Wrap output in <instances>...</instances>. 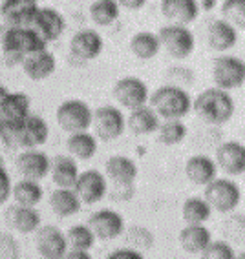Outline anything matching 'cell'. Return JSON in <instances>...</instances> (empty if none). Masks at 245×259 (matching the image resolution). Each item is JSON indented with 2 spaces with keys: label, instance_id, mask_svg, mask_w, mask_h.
Returning a JSON list of instances; mask_svg holds the SVG:
<instances>
[{
  "label": "cell",
  "instance_id": "obj_4",
  "mask_svg": "<svg viewBox=\"0 0 245 259\" xmlns=\"http://www.w3.org/2000/svg\"><path fill=\"white\" fill-rule=\"evenodd\" d=\"M150 108L157 113V117L163 120L170 119H183L192 110V97L185 88L178 84H167L157 88L148 97Z\"/></svg>",
  "mask_w": 245,
  "mask_h": 259
},
{
  "label": "cell",
  "instance_id": "obj_7",
  "mask_svg": "<svg viewBox=\"0 0 245 259\" xmlns=\"http://www.w3.org/2000/svg\"><path fill=\"white\" fill-rule=\"evenodd\" d=\"M213 80L216 88L225 92L241 88L245 80V62L234 55L216 57L213 62Z\"/></svg>",
  "mask_w": 245,
  "mask_h": 259
},
{
  "label": "cell",
  "instance_id": "obj_47",
  "mask_svg": "<svg viewBox=\"0 0 245 259\" xmlns=\"http://www.w3.org/2000/svg\"><path fill=\"white\" fill-rule=\"evenodd\" d=\"M4 124H6V120L2 119V115H0V134H2V130H4Z\"/></svg>",
  "mask_w": 245,
  "mask_h": 259
},
{
  "label": "cell",
  "instance_id": "obj_17",
  "mask_svg": "<svg viewBox=\"0 0 245 259\" xmlns=\"http://www.w3.org/2000/svg\"><path fill=\"white\" fill-rule=\"evenodd\" d=\"M17 170L22 179L42 181L50 176V157L41 148L24 150L17 157Z\"/></svg>",
  "mask_w": 245,
  "mask_h": 259
},
{
  "label": "cell",
  "instance_id": "obj_23",
  "mask_svg": "<svg viewBox=\"0 0 245 259\" xmlns=\"http://www.w3.org/2000/svg\"><path fill=\"white\" fill-rule=\"evenodd\" d=\"M216 174H218L216 162H214V159L208 157V155L198 153V155H192V157L187 159L185 176L192 185H198V186L208 185L213 179H216Z\"/></svg>",
  "mask_w": 245,
  "mask_h": 259
},
{
  "label": "cell",
  "instance_id": "obj_38",
  "mask_svg": "<svg viewBox=\"0 0 245 259\" xmlns=\"http://www.w3.org/2000/svg\"><path fill=\"white\" fill-rule=\"evenodd\" d=\"M236 250L232 248L231 243L227 241H211L203 250H201V259H234Z\"/></svg>",
  "mask_w": 245,
  "mask_h": 259
},
{
  "label": "cell",
  "instance_id": "obj_30",
  "mask_svg": "<svg viewBox=\"0 0 245 259\" xmlns=\"http://www.w3.org/2000/svg\"><path fill=\"white\" fill-rule=\"evenodd\" d=\"M66 148L74 159L88 161L97 153V137L90 132H75V134H69Z\"/></svg>",
  "mask_w": 245,
  "mask_h": 259
},
{
  "label": "cell",
  "instance_id": "obj_5",
  "mask_svg": "<svg viewBox=\"0 0 245 259\" xmlns=\"http://www.w3.org/2000/svg\"><path fill=\"white\" fill-rule=\"evenodd\" d=\"M156 35L157 40H159V46L174 59H187L196 50V37L189 26L167 24Z\"/></svg>",
  "mask_w": 245,
  "mask_h": 259
},
{
  "label": "cell",
  "instance_id": "obj_1",
  "mask_svg": "<svg viewBox=\"0 0 245 259\" xmlns=\"http://www.w3.org/2000/svg\"><path fill=\"white\" fill-rule=\"evenodd\" d=\"M50 137V126L41 115H26L17 122H6L0 139L8 148H41Z\"/></svg>",
  "mask_w": 245,
  "mask_h": 259
},
{
  "label": "cell",
  "instance_id": "obj_22",
  "mask_svg": "<svg viewBox=\"0 0 245 259\" xmlns=\"http://www.w3.org/2000/svg\"><path fill=\"white\" fill-rule=\"evenodd\" d=\"M205 37H207L208 48L222 53V51L232 50L238 44V29L229 22H225L223 19H218L208 24Z\"/></svg>",
  "mask_w": 245,
  "mask_h": 259
},
{
  "label": "cell",
  "instance_id": "obj_32",
  "mask_svg": "<svg viewBox=\"0 0 245 259\" xmlns=\"http://www.w3.org/2000/svg\"><path fill=\"white\" fill-rule=\"evenodd\" d=\"M161 46L157 40V35L152 31H137L130 38V51L139 60H152L159 53Z\"/></svg>",
  "mask_w": 245,
  "mask_h": 259
},
{
  "label": "cell",
  "instance_id": "obj_31",
  "mask_svg": "<svg viewBox=\"0 0 245 259\" xmlns=\"http://www.w3.org/2000/svg\"><path fill=\"white\" fill-rule=\"evenodd\" d=\"M11 195H13L15 203L20 206H37L44 197V192L37 181L20 179L19 183L11 186Z\"/></svg>",
  "mask_w": 245,
  "mask_h": 259
},
{
  "label": "cell",
  "instance_id": "obj_33",
  "mask_svg": "<svg viewBox=\"0 0 245 259\" xmlns=\"http://www.w3.org/2000/svg\"><path fill=\"white\" fill-rule=\"evenodd\" d=\"M181 215H183V221L187 225H205L213 218V208L208 206V203L203 197L192 195V197L185 199V203L181 206Z\"/></svg>",
  "mask_w": 245,
  "mask_h": 259
},
{
  "label": "cell",
  "instance_id": "obj_28",
  "mask_svg": "<svg viewBox=\"0 0 245 259\" xmlns=\"http://www.w3.org/2000/svg\"><path fill=\"white\" fill-rule=\"evenodd\" d=\"M8 223L13 230L20 234H31L41 227V213L35 210V206H11L8 210Z\"/></svg>",
  "mask_w": 245,
  "mask_h": 259
},
{
  "label": "cell",
  "instance_id": "obj_14",
  "mask_svg": "<svg viewBox=\"0 0 245 259\" xmlns=\"http://www.w3.org/2000/svg\"><path fill=\"white\" fill-rule=\"evenodd\" d=\"M88 227L93 232L95 239L112 241L125 232V219L117 210L101 208L90 215Z\"/></svg>",
  "mask_w": 245,
  "mask_h": 259
},
{
  "label": "cell",
  "instance_id": "obj_40",
  "mask_svg": "<svg viewBox=\"0 0 245 259\" xmlns=\"http://www.w3.org/2000/svg\"><path fill=\"white\" fill-rule=\"evenodd\" d=\"M19 243L10 234H0V259H19Z\"/></svg>",
  "mask_w": 245,
  "mask_h": 259
},
{
  "label": "cell",
  "instance_id": "obj_35",
  "mask_svg": "<svg viewBox=\"0 0 245 259\" xmlns=\"http://www.w3.org/2000/svg\"><path fill=\"white\" fill-rule=\"evenodd\" d=\"M157 141L165 146H176V144L183 143L187 137V126L183 120L180 119H170L165 122H159L157 128Z\"/></svg>",
  "mask_w": 245,
  "mask_h": 259
},
{
  "label": "cell",
  "instance_id": "obj_25",
  "mask_svg": "<svg viewBox=\"0 0 245 259\" xmlns=\"http://www.w3.org/2000/svg\"><path fill=\"white\" fill-rule=\"evenodd\" d=\"M31 108V99L24 92H8L2 101H0V115L6 122H17L29 115Z\"/></svg>",
  "mask_w": 245,
  "mask_h": 259
},
{
  "label": "cell",
  "instance_id": "obj_41",
  "mask_svg": "<svg viewBox=\"0 0 245 259\" xmlns=\"http://www.w3.org/2000/svg\"><path fill=\"white\" fill-rule=\"evenodd\" d=\"M11 186L13 183H11L10 174L4 164H0V204H4L11 197Z\"/></svg>",
  "mask_w": 245,
  "mask_h": 259
},
{
  "label": "cell",
  "instance_id": "obj_13",
  "mask_svg": "<svg viewBox=\"0 0 245 259\" xmlns=\"http://www.w3.org/2000/svg\"><path fill=\"white\" fill-rule=\"evenodd\" d=\"M39 8V0H2L0 17L6 28H29Z\"/></svg>",
  "mask_w": 245,
  "mask_h": 259
},
{
  "label": "cell",
  "instance_id": "obj_36",
  "mask_svg": "<svg viewBox=\"0 0 245 259\" xmlns=\"http://www.w3.org/2000/svg\"><path fill=\"white\" fill-rule=\"evenodd\" d=\"M64 236L68 241V248L75 250H92L95 241H97L88 225H74L68 228Z\"/></svg>",
  "mask_w": 245,
  "mask_h": 259
},
{
  "label": "cell",
  "instance_id": "obj_3",
  "mask_svg": "<svg viewBox=\"0 0 245 259\" xmlns=\"http://www.w3.org/2000/svg\"><path fill=\"white\" fill-rule=\"evenodd\" d=\"M0 48L10 66L22 64V60L35 51L46 50L48 44L31 28H6L0 38Z\"/></svg>",
  "mask_w": 245,
  "mask_h": 259
},
{
  "label": "cell",
  "instance_id": "obj_48",
  "mask_svg": "<svg viewBox=\"0 0 245 259\" xmlns=\"http://www.w3.org/2000/svg\"><path fill=\"white\" fill-rule=\"evenodd\" d=\"M234 259H245V254L243 252H238V254H236V257Z\"/></svg>",
  "mask_w": 245,
  "mask_h": 259
},
{
  "label": "cell",
  "instance_id": "obj_9",
  "mask_svg": "<svg viewBox=\"0 0 245 259\" xmlns=\"http://www.w3.org/2000/svg\"><path fill=\"white\" fill-rule=\"evenodd\" d=\"M92 126L95 132V137L101 141H116L123 135L126 128L125 113L114 104H104L93 110Z\"/></svg>",
  "mask_w": 245,
  "mask_h": 259
},
{
  "label": "cell",
  "instance_id": "obj_43",
  "mask_svg": "<svg viewBox=\"0 0 245 259\" xmlns=\"http://www.w3.org/2000/svg\"><path fill=\"white\" fill-rule=\"evenodd\" d=\"M119 8H125V10H141L145 4H147L148 0H116Z\"/></svg>",
  "mask_w": 245,
  "mask_h": 259
},
{
  "label": "cell",
  "instance_id": "obj_19",
  "mask_svg": "<svg viewBox=\"0 0 245 259\" xmlns=\"http://www.w3.org/2000/svg\"><path fill=\"white\" fill-rule=\"evenodd\" d=\"M139 168L134 159L126 157V155H112L107 161L104 166V176L119 188H130L134 186L137 179Z\"/></svg>",
  "mask_w": 245,
  "mask_h": 259
},
{
  "label": "cell",
  "instance_id": "obj_27",
  "mask_svg": "<svg viewBox=\"0 0 245 259\" xmlns=\"http://www.w3.org/2000/svg\"><path fill=\"white\" fill-rule=\"evenodd\" d=\"M159 122H161V119L157 117V113L148 104L130 110V115L126 117V126L135 135L156 134L157 128H159Z\"/></svg>",
  "mask_w": 245,
  "mask_h": 259
},
{
  "label": "cell",
  "instance_id": "obj_11",
  "mask_svg": "<svg viewBox=\"0 0 245 259\" xmlns=\"http://www.w3.org/2000/svg\"><path fill=\"white\" fill-rule=\"evenodd\" d=\"M112 93H114V99L126 110H135L139 106H145L148 102V97H150L147 82L139 77H134V75H128V77L117 80L114 84Z\"/></svg>",
  "mask_w": 245,
  "mask_h": 259
},
{
  "label": "cell",
  "instance_id": "obj_26",
  "mask_svg": "<svg viewBox=\"0 0 245 259\" xmlns=\"http://www.w3.org/2000/svg\"><path fill=\"white\" fill-rule=\"evenodd\" d=\"M178 241L187 254H201V250L213 241V234L205 225H185L181 228Z\"/></svg>",
  "mask_w": 245,
  "mask_h": 259
},
{
  "label": "cell",
  "instance_id": "obj_2",
  "mask_svg": "<svg viewBox=\"0 0 245 259\" xmlns=\"http://www.w3.org/2000/svg\"><path fill=\"white\" fill-rule=\"evenodd\" d=\"M192 110L207 124L222 126L232 119L236 104L231 92L213 86V88L203 90L196 99H192Z\"/></svg>",
  "mask_w": 245,
  "mask_h": 259
},
{
  "label": "cell",
  "instance_id": "obj_20",
  "mask_svg": "<svg viewBox=\"0 0 245 259\" xmlns=\"http://www.w3.org/2000/svg\"><path fill=\"white\" fill-rule=\"evenodd\" d=\"M20 66H22V70L28 79L44 80V79H50L51 75L55 73L57 60H55V55L46 48V50L35 51L31 55H28L22 60Z\"/></svg>",
  "mask_w": 245,
  "mask_h": 259
},
{
  "label": "cell",
  "instance_id": "obj_12",
  "mask_svg": "<svg viewBox=\"0 0 245 259\" xmlns=\"http://www.w3.org/2000/svg\"><path fill=\"white\" fill-rule=\"evenodd\" d=\"M29 28L48 44L62 37V33L66 31V19L59 10L44 6V8H39Z\"/></svg>",
  "mask_w": 245,
  "mask_h": 259
},
{
  "label": "cell",
  "instance_id": "obj_39",
  "mask_svg": "<svg viewBox=\"0 0 245 259\" xmlns=\"http://www.w3.org/2000/svg\"><path fill=\"white\" fill-rule=\"evenodd\" d=\"M128 239L132 241V245L134 246H137V248H147V250L150 248L154 243V237H152V234H150V230H147V228H143V227L130 228Z\"/></svg>",
  "mask_w": 245,
  "mask_h": 259
},
{
  "label": "cell",
  "instance_id": "obj_8",
  "mask_svg": "<svg viewBox=\"0 0 245 259\" xmlns=\"http://www.w3.org/2000/svg\"><path fill=\"white\" fill-rule=\"evenodd\" d=\"M93 110L88 106V102L81 99H68L57 108V122L64 132L75 134V132H88L92 126Z\"/></svg>",
  "mask_w": 245,
  "mask_h": 259
},
{
  "label": "cell",
  "instance_id": "obj_42",
  "mask_svg": "<svg viewBox=\"0 0 245 259\" xmlns=\"http://www.w3.org/2000/svg\"><path fill=\"white\" fill-rule=\"evenodd\" d=\"M104 259H147L135 248H117L107 255Z\"/></svg>",
  "mask_w": 245,
  "mask_h": 259
},
{
  "label": "cell",
  "instance_id": "obj_34",
  "mask_svg": "<svg viewBox=\"0 0 245 259\" xmlns=\"http://www.w3.org/2000/svg\"><path fill=\"white\" fill-rule=\"evenodd\" d=\"M121 8L116 0H95L90 6V19L97 26H110L119 19Z\"/></svg>",
  "mask_w": 245,
  "mask_h": 259
},
{
  "label": "cell",
  "instance_id": "obj_18",
  "mask_svg": "<svg viewBox=\"0 0 245 259\" xmlns=\"http://www.w3.org/2000/svg\"><path fill=\"white\" fill-rule=\"evenodd\" d=\"M216 166L227 176L238 177L245 171V148L240 141H227L216 150Z\"/></svg>",
  "mask_w": 245,
  "mask_h": 259
},
{
  "label": "cell",
  "instance_id": "obj_16",
  "mask_svg": "<svg viewBox=\"0 0 245 259\" xmlns=\"http://www.w3.org/2000/svg\"><path fill=\"white\" fill-rule=\"evenodd\" d=\"M104 50L101 33L95 29H79L69 40V55L77 60H95Z\"/></svg>",
  "mask_w": 245,
  "mask_h": 259
},
{
  "label": "cell",
  "instance_id": "obj_6",
  "mask_svg": "<svg viewBox=\"0 0 245 259\" xmlns=\"http://www.w3.org/2000/svg\"><path fill=\"white\" fill-rule=\"evenodd\" d=\"M203 199L216 212H232L241 203V190L229 177H216L208 185H205Z\"/></svg>",
  "mask_w": 245,
  "mask_h": 259
},
{
  "label": "cell",
  "instance_id": "obj_24",
  "mask_svg": "<svg viewBox=\"0 0 245 259\" xmlns=\"http://www.w3.org/2000/svg\"><path fill=\"white\" fill-rule=\"evenodd\" d=\"M50 176L59 188H74L79 177V164L72 155H55L50 159Z\"/></svg>",
  "mask_w": 245,
  "mask_h": 259
},
{
  "label": "cell",
  "instance_id": "obj_29",
  "mask_svg": "<svg viewBox=\"0 0 245 259\" xmlns=\"http://www.w3.org/2000/svg\"><path fill=\"white\" fill-rule=\"evenodd\" d=\"M50 206L59 218H72L81 212L83 203L74 192V188H57L50 195Z\"/></svg>",
  "mask_w": 245,
  "mask_h": 259
},
{
  "label": "cell",
  "instance_id": "obj_44",
  "mask_svg": "<svg viewBox=\"0 0 245 259\" xmlns=\"http://www.w3.org/2000/svg\"><path fill=\"white\" fill-rule=\"evenodd\" d=\"M62 259H93L90 250H75V248H68V252L64 254Z\"/></svg>",
  "mask_w": 245,
  "mask_h": 259
},
{
  "label": "cell",
  "instance_id": "obj_15",
  "mask_svg": "<svg viewBox=\"0 0 245 259\" xmlns=\"http://www.w3.org/2000/svg\"><path fill=\"white\" fill-rule=\"evenodd\" d=\"M35 236V246L42 259H62L68 252V241L66 236L55 225H44L39 227Z\"/></svg>",
  "mask_w": 245,
  "mask_h": 259
},
{
  "label": "cell",
  "instance_id": "obj_37",
  "mask_svg": "<svg viewBox=\"0 0 245 259\" xmlns=\"http://www.w3.org/2000/svg\"><path fill=\"white\" fill-rule=\"evenodd\" d=\"M222 15L225 22L241 31L245 28V0H223Z\"/></svg>",
  "mask_w": 245,
  "mask_h": 259
},
{
  "label": "cell",
  "instance_id": "obj_45",
  "mask_svg": "<svg viewBox=\"0 0 245 259\" xmlns=\"http://www.w3.org/2000/svg\"><path fill=\"white\" fill-rule=\"evenodd\" d=\"M214 6H216V0H201V4H199V10L203 8L205 11H208V10H213Z\"/></svg>",
  "mask_w": 245,
  "mask_h": 259
},
{
  "label": "cell",
  "instance_id": "obj_10",
  "mask_svg": "<svg viewBox=\"0 0 245 259\" xmlns=\"http://www.w3.org/2000/svg\"><path fill=\"white\" fill-rule=\"evenodd\" d=\"M74 192L84 204H95L102 201L108 194V179L102 171L90 168L79 171V177L74 185Z\"/></svg>",
  "mask_w": 245,
  "mask_h": 259
},
{
  "label": "cell",
  "instance_id": "obj_46",
  "mask_svg": "<svg viewBox=\"0 0 245 259\" xmlns=\"http://www.w3.org/2000/svg\"><path fill=\"white\" fill-rule=\"evenodd\" d=\"M8 92H10V90L6 88L4 84H0V101H2V99H4L6 95H8Z\"/></svg>",
  "mask_w": 245,
  "mask_h": 259
},
{
  "label": "cell",
  "instance_id": "obj_21",
  "mask_svg": "<svg viewBox=\"0 0 245 259\" xmlns=\"http://www.w3.org/2000/svg\"><path fill=\"white\" fill-rule=\"evenodd\" d=\"M161 13L170 24L189 26L199 15L198 0H161Z\"/></svg>",
  "mask_w": 245,
  "mask_h": 259
}]
</instances>
